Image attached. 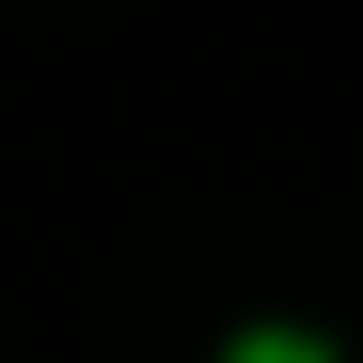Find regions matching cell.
Instances as JSON below:
<instances>
[{"instance_id": "obj_1", "label": "cell", "mask_w": 363, "mask_h": 363, "mask_svg": "<svg viewBox=\"0 0 363 363\" xmlns=\"http://www.w3.org/2000/svg\"><path fill=\"white\" fill-rule=\"evenodd\" d=\"M227 363H329V352H318V340H295V329H261V340H238Z\"/></svg>"}]
</instances>
